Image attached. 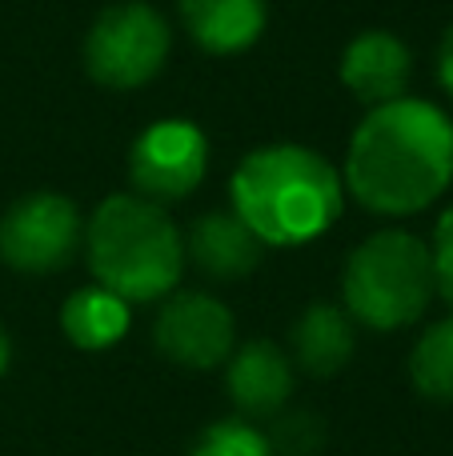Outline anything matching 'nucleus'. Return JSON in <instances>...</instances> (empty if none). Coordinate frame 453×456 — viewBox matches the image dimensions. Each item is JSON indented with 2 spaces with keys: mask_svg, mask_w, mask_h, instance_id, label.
<instances>
[{
  "mask_svg": "<svg viewBox=\"0 0 453 456\" xmlns=\"http://www.w3.org/2000/svg\"><path fill=\"white\" fill-rule=\"evenodd\" d=\"M342 184L377 216H414L453 184V120L433 101L401 96L366 112L350 136Z\"/></svg>",
  "mask_w": 453,
  "mask_h": 456,
  "instance_id": "nucleus-1",
  "label": "nucleus"
},
{
  "mask_svg": "<svg viewBox=\"0 0 453 456\" xmlns=\"http://www.w3.org/2000/svg\"><path fill=\"white\" fill-rule=\"evenodd\" d=\"M229 200L265 248H301L337 224L345 184L321 152L305 144H265L233 168Z\"/></svg>",
  "mask_w": 453,
  "mask_h": 456,
  "instance_id": "nucleus-2",
  "label": "nucleus"
},
{
  "mask_svg": "<svg viewBox=\"0 0 453 456\" xmlns=\"http://www.w3.org/2000/svg\"><path fill=\"white\" fill-rule=\"evenodd\" d=\"M85 260L96 284L128 305L165 300L185 273V236L157 200L117 192L85 224Z\"/></svg>",
  "mask_w": 453,
  "mask_h": 456,
  "instance_id": "nucleus-3",
  "label": "nucleus"
},
{
  "mask_svg": "<svg viewBox=\"0 0 453 456\" xmlns=\"http://www.w3.org/2000/svg\"><path fill=\"white\" fill-rule=\"evenodd\" d=\"M438 297L433 256L422 236L406 228H382L350 252L342 273V308L353 324L374 332H398L422 321Z\"/></svg>",
  "mask_w": 453,
  "mask_h": 456,
  "instance_id": "nucleus-4",
  "label": "nucleus"
},
{
  "mask_svg": "<svg viewBox=\"0 0 453 456\" xmlns=\"http://www.w3.org/2000/svg\"><path fill=\"white\" fill-rule=\"evenodd\" d=\"M173 32L149 0H120L93 20L85 37V72L104 88H141L165 69Z\"/></svg>",
  "mask_w": 453,
  "mask_h": 456,
  "instance_id": "nucleus-5",
  "label": "nucleus"
},
{
  "mask_svg": "<svg viewBox=\"0 0 453 456\" xmlns=\"http://www.w3.org/2000/svg\"><path fill=\"white\" fill-rule=\"evenodd\" d=\"M85 240V221L64 192L40 189L21 197L0 216V260L16 273H61Z\"/></svg>",
  "mask_w": 453,
  "mask_h": 456,
  "instance_id": "nucleus-6",
  "label": "nucleus"
},
{
  "mask_svg": "<svg viewBox=\"0 0 453 456\" xmlns=\"http://www.w3.org/2000/svg\"><path fill=\"white\" fill-rule=\"evenodd\" d=\"M209 173V141L201 125L169 117L149 125L128 149V181L144 200H185Z\"/></svg>",
  "mask_w": 453,
  "mask_h": 456,
  "instance_id": "nucleus-7",
  "label": "nucleus"
},
{
  "mask_svg": "<svg viewBox=\"0 0 453 456\" xmlns=\"http://www.w3.org/2000/svg\"><path fill=\"white\" fill-rule=\"evenodd\" d=\"M152 345L165 361L181 369H217L233 356L237 345V321L225 300L197 289L169 292L152 321Z\"/></svg>",
  "mask_w": 453,
  "mask_h": 456,
  "instance_id": "nucleus-8",
  "label": "nucleus"
},
{
  "mask_svg": "<svg viewBox=\"0 0 453 456\" xmlns=\"http://www.w3.org/2000/svg\"><path fill=\"white\" fill-rule=\"evenodd\" d=\"M414 77V56L398 32L369 28L345 45L342 53V85L358 96L366 109L401 101Z\"/></svg>",
  "mask_w": 453,
  "mask_h": 456,
  "instance_id": "nucleus-9",
  "label": "nucleus"
},
{
  "mask_svg": "<svg viewBox=\"0 0 453 456\" xmlns=\"http://www.w3.org/2000/svg\"><path fill=\"white\" fill-rule=\"evenodd\" d=\"M225 393L245 420L277 417L293 396V361L273 340H249L225 361Z\"/></svg>",
  "mask_w": 453,
  "mask_h": 456,
  "instance_id": "nucleus-10",
  "label": "nucleus"
},
{
  "mask_svg": "<svg viewBox=\"0 0 453 456\" xmlns=\"http://www.w3.org/2000/svg\"><path fill=\"white\" fill-rule=\"evenodd\" d=\"M265 256V244L253 236V228L237 213H205L189 224L185 236V260L201 268L213 281H241Z\"/></svg>",
  "mask_w": 453,
  "mask_h": 456,
  "instance_id": "nucleus-11",
  "label": "nucleus"
},
{
  "mask_svg": "<svg viewBox=\"0 0 453 456\" xmlns=\"http://www.w3.org/2000/svg\"><path fill=\"white\" fill-rule=\"evenodd\" d=\"M193 45L213 56H237L261 40L269 0H177Z\"/></svg>",
  "mask_w": 453,
  "mask_h": 456,
  "instance_id": "nucleus-12",
  "label": "nucleus"
},
{
  "mask_svg": "<svg viewBox=\"0 0 453 456\" xmlns=\"http://www.w3.org/2000/svg\"><path fill=\"white\" fill-rule=\"evenodd\" d=\"M358 345L353 332V316L337 305H309L293 324V361L313 377H334L337 369H345Z\"/></svg>",
  "mask_w": 453,
  "mask_h": 456,
  "instance_id": "nucleus-13",
  "label": "nucleus"
},
{
  "mask_svg": "<svg viewBox=\"0 0 453 456\" xmlns=\"http://www.w3.org/2000/svg\"><path fill=\"white\" fill-rule=\"evenodd\" d=\"M61 332L85 353L112 348L128 332V300L101 284H85L61 305Z\"/></svg>",
  "mask_w": 453,
  "mask_h": 456,
  "instance_id": "nucleus-14",
  "label": "nucleus"
},
{
  "mask_svg": "<svg viewBox=\"0 0 453 456\" xmlns=\"http://www.w3.org/2000/svg\"><path fill=\"white\" fill-rule=\"evenodd\" d=\"M409 385L417 396L438 404H453V316L433 321L409 353Z\"/></svg>",
  "mask_w": 453,
  "mask_h": 456,
  "instance_id": "nucleus-15",
  "label": "nucleus"
},
{
  "mask_svg": "<svg viewBox=\"0 0 453 456\" xmlns=\"http://www.w3.org/2000/svg\"><path fill=\"white\" fill-rule=\"evenodd\" d=\"M189 456H277L269 436L245 417L213 420L197 441L189 444Z\"/></svg>",
  "mask_w": 453,
  "mask_h": 456,
  "instance_id": "nucleus-16",
  "label": "nucleus"
},
{
  "mask_svg": "<svg viewBox=\"0 0 453 456\" xmlns=\"http://www.w3.org/2000/svg\"><path fill=\"white\" fill-rule=\"evenodd\" d=\"M265 436H269L273 452H281V456H309L321 444V425L313 412H289V417H281V425Z\"/></svg>",
  "mask_w": 453,
  "mask_h": 456,
  "instance_id": "nucleus-17",
  "label": "nucleus"
},
{
  "mask_svg": "<svg viewBox=\"0 0 453 456\" xmlns=\"http://www.w3.org/2000/svg\"><path fill=\"white\" fill-rule=\"evenodd\" d=\"M430 256H433V281H438V297L453 305V205L441 213L438 228H433Z\"/></svg>",
  "mask_w": 453,
  "mask_h": 456,
  "instance_id": "nucleus-18",
  "label": "nucleus"
},
{
  "mask_svg": "<svg viewBox=\"0 0 453 456\" xmlns=\"http://www.w3.org/2000/svg\"><path fill=\"white\" fill-rule=\"evenodd\" d=\"M438 80L453 96V24L446 28V37H441V45H438Z\"/></svg>",
  "mask_w": 453,
  "mask_h": 456,
  "instance_id": "nucleus-19",
  "label": "nucleus"
},
{
  "mask_svg": "<svg viewBox=\"0 0 453 456\" xmlns=\"http://www.w3.org/2000/svg\"><path fill=\"white\" fill-rule=\"evenodd\" d=\"M8 361H12V340H8L4 324H0V377L8 372Z\"/></svg>",
  "mask_w": 453,
  "mask_h": 456,
  "instance_id": "nucleus-20",
  "label": "nucleus"
}]
</instances>
